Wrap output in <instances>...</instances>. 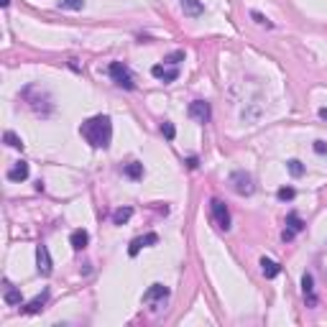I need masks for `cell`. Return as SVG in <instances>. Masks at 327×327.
Instances as JSON below:
<instances>
[{"label":"cell","instance_id":"cell-1","mask_svg":"<svg viewBox=\"0 0 327 327\" xmlns=\"http://www.w3.org/2000/svg\"><path fill=\"white\" fill-rule=\"evenodd\" d=\"M79 136L85 138L92 148H107L113 141V120L110 115H92L87 120H82Z\"/></svg>","mask_w":327,"mask_h":327},{"label":"cell","instance_id":"cell-2","mask_svg":"<svg viewBox=\"0 0 327 327\" xmlns=\"http://www.w3.org/2000/svg\"><path fill=\"white\" fill-rule=\"evenodd\" d=\"M21 97L28 102V107L36 113V115H41V118H49L51 113H54V102H51V95L46 92V90H41L38 85H31V87H26L23 92H21Z\"/></svg>","mask_w":327,"mask_h":327},{"label":"cell","instance_id":"cell-3","mask_svg":"<svg viewBox=\"0 0 327 327\" xmlns=\"http://www.w3.org/2000/svg\"><path fill=\"white\" fill-rule=\"evenodd\" d=\"M169 297H172V289L169 286H164V284H151L148 289H146V294H143V304L148 307V312H161L164 307H167V302H169Z\"/></svg>","mask_w":327,"mask_h":327},{"label":"cell","instance_id":"cell-4","mask_svg":"<svg viewBox=\"0 0 327 327\" xmlns=\"http://www.w3.org/2000/svg\"><path fill=\"white\" fill-rule=\"evenodd\" d=\"M110 79L115 82V85L120 87V90H136V79H133V72H131V67L126 64V62H113L110 64Z\"/></svg>","mask_w":327,"mask_h":327},{"label":"cell","instance_id":"cell-5","mask_svg":"<svg viewBox=\"0 0 327 327\" xmlns=\"http://www.w3.org/2000/svg\"><path fill=\"white\" fill-rule=\"evenodd\" d=\"M210 215H212V223H215V228H217V230L228 233V230L233 228L230 210H228V204H225L223 199H217V197H212V199H210Z\"/></svg>","mask_w":327,"mask_h":327},{"label":"cell","instance_id":"cell-6","mask_svg":"<svg viewBox=\"0 0 327 327\" xmlns=\"http://www.w3.org/2000/svg\"><path fill=\"white\" fill-rule=\"evenodd\" d=\"M230 187H233V192L240 194V197H251V194L256 192L253 177H251L248 172H243V169H238V172L230 174Z\"/></svg>","mask_w":327,"mask_h":327},{"label":"cell","instance_id":"cell-7","mask_svg":"<svg viewBox=\"0 0 327 327\" xmlns=\"http://www.w3.org/2000/svg\"><path fill=\"white\" fill-rule=\"evenodd\" d=\"M187 115L194 120V123H210L212 120V107H210V102L207 100H192L189 102V107H187Z\"/></svg>","mask_w":327,"mask_h":327},{"label":"cell","instance_id":"cell-8","mask_svg":"<svg viewBox=\"0 0 327 327\" xmlns=\"http://www.w3.org/2000/svg\"><path fill=\"white\" fill-rule=\"evenodd\" d=\"M36 268H38V274H41V276H51V271H54L51 253H49V248H46L44 243L36 245Z\"/></svg>","mask_w":327,"mask_h":327},{"label":"cell","instance_id":"cell-9","mask_svg":"<svg viewBox=\"0 0 327 327\" xmlns=\"http://www.w3.org/2000/svg\"><path fill=\"white\" fill-rule=\"evenodd\" d=\"M151 74L156 77V79H161L164 85H169V82H177V77H179V67H174V64H153L151 67Z\"/></svg>","mask_w":327,"mask_h":327},{"label":"cell","instance_id":"cell-10","mask_svg":"<svg viewBox=\"0 0 327 327\" xmlns=\"http://www.w3.org/2000/svg\"><path fill=\"white\" fill-rule=\"evenodd\" d=\"M156 243H158V235H156V233H146V235H141V238H133L131 245H128V256L136 258V256L141 253V248H146V245H156Z\"/></svg>","mask_w":327,"mask_h":327},{"label":"cell","instance_id":"cell-11","mask_svg":"<svg viewBox=\"0 0 327 327\" xmlns=\"http://www.w3.org/2000/svg\"><path fill=\"white\" fill-rule=\"evenodd\" d=\"M179 8L187 18H199L204 13V3L202 0H179Z\"/></svg>","mask_w":327,"mask_h":327},{"label":"cell","instance_id":"cell-12","mask_svg":"<svg viewBox=\"0 0 327 327\" xmlns=\"http://www.w3.org/2000/svg\"><path fill=\"white\" fill-rule=\"evenodd\" d=\"M28 174H31V169H28V164L26 161H16L13 167L8 169V182H26L28 179Z\"/></svg>","mask_w":327,"mask_h":327},{"label":"cell","instance_id":"cell-13","mask_svg":"<svg viewBox=\"0 0 327 327\" xmlns=\"http://www.w3.org/2000/svg\"><path fill=\"white\" fill-rule=\"evenodd\" d=\"M69 243H72V248H74V251H85V248H87V243H90V233H87L85 228H77V230H72Z\"/></svg>","mask_w":327,"mask_h":327},{"label":"cell","instance_id":"cell-14","mask_svg":"<svg viewBox=\"0 0 327 327\" xmlns=\"http://www.w3.org/2000/svg\"><path fill=\"white\" fill-rule=\"evenodd\" d=\"M302 292H304V299L309 307H317V294H314V276L312 274H304L302 276Z\"/></svg>","mask_w":327,"mask_h":327},{"label":"cell","instance_id":"cell-15","mask_svg":"<svg viewBox=\"0 0 327 327\" xmlns=\"http://www.w3.org/2000/svg\"><path fill=\"white\" fill-rule=\"evenodd\" d=\"M46 302H49V289H44L36 299H31V302L23 307V312H26V314H36V312H41V309L46 307Z\"/></svg>","mask_w":327,"mask_h":327},{"label":"cell","instance_id":"cell-16","mask_svg":"<svg viewBox=\"0 0 327 327\" xmlns=\"http://www.w3.org/2000/svg\"><path fill=\"white\" fill-rule=\"evenodd\" d=\"M123 177H128L131 182L143 179V164H141V161H131V164H126V167H123Z\"/></svg>","mask_w":327,"mask_h":327},{"label":"cell","instance_id":"cell-17","mask_svg":"<svg viewBox=\"0 0 327 327\" xmlns=\"http://www.w3.org/2000/svg\"><path fill=\"white\" fill-rule=\"evenodd\" d=\"M3 299H6V304H8V307H18V304L23 302V294H21V289H16V286H11V284L6 281Z\"/></svg>","mask_w":327,"mask_h":327},{"label":"cell","instance_id":"cell-18","mask_svg":"<svg viewBox=\"0 0 327 327\" xmlns=\"http://www.w3.org/2000/svg\"><path fill=\"white\" fill-rule=\"evenodd\" d=\"M261 271H263V276L266 279H276L279 274H281V266L276 263V261H271V258H261Z\"/></svg>","mask_w":327,"mask_h":327},{"label":"cell","instance_id":"cell-19","mask_svg":"<svg viewBox=\"0 0 327 327\" xmlns=\"http://www.w3.org/2000/svg\"><path fill=\"white\" fill-rule=\"evenodd\" d=\"M133 217V207H118L113 212V225H126Z\"/></svg>","mask_w":327,"mask_h":327},{"label":"cell","instance_id":"cell-20","mask_svg":"<svg viewBox=\"0 0 327 327\" xmlns=\"http://www.w3.org/2000/svg\"><path fill=\"white\" fill-rule=\"evenodd\" d=\"M286 228L294 230V233H302V230H304V223H302V217H299L297 212H289V215H286Z\"/></svg>","mask_w":327,"mask_h":327},{"label":"cell","instance_id":"cell-21","mask_svg":"<svg viewBox=\"0 0 327 327\" xmlns=\"http://www.w3.org/2000/svg\"><path fill=\"white\" fill-rule=\"evenodd\" d=\"M3 141H6L11 148H18V151H23V141H21V138H18L13 131H6V133H3Z\"/></svg>","mask_w":327,"mask_h":327},{"label":"cell","instance_id":"cell-22","mask_svg":"<svg viewBox=\"0 0 327 327\" xmlns=\"http://www.w3.org/2000/svg\"><path fill=\"white\" fill-rule=\"evenodd\" d=\"M62 11H82L85 8V0H59Z\"/></svg>","mask_w":327,"mask_h":327},{"label":"cell","instance_id":"cell-23","mask_svg":"<svg viewBox=\"0 0 327 327\" xmlns=\"http://www.w3.org/2000/svg\"><path fill=\"white\" fill-rule=\"evenodd\" d=\"M294 197H297L294 187H281V189L276 192V199H279V202H292Z\"/></svg>","mask_w":327,"mask_h":327},{"label":"cell","instance_id":"cell-24","mask_svg":"<svg viewBox=\"0 0 327 327\" xmlns=\"http://www.w3.org/2000/svg\"><path fill=\"white\" fill-rule=\"evenodd\" d=\"M286 169H289L292 177H302V174H304V164L297 161V158H292V161H286Z\"/></svg>","mask_w":327,"mask_h":327},{"label":"cell","instance_id":"cell-25","mask_svg":"<svg viewBox=\"0 0 327 327\" xmlns=\"http://www.w3.org/2000/svg\"><path fill=\"white\" fill-rule=\"evenodd\" d=\"M161 136L167 138V141H174V138H177V128L172 126L169 120H164V123H161Z\"/></svg>","mask_w":327,"mask_h":327},{"label":"cell","instance_id":"cell-26","mask_svg":"<svg viewBox=\"0 0 327 327\" xmlns=\"http://www.w3.org/2000/svg\"><path fill=\"white\" fill-rule=\"evenodd\" d=\"M164 62L167 64H174V67H179V62H184V51L179 49V51H172L169 57H164Z\"/></svg>","mask_w":327,"mask_h":327},{"label":"cell","instance_id":"cell-27","mask_svg":"<svg viewBox=\"0 0 327 327\" xmlns=\"http://www.w3.org/2000/svg\"><path fill=\"white\" fill-rule=\"evenodd\" d=\"M251 18H253V21H256L258 26H266V28H274V23H271V21H268V18L263 16V13H258V11H251Z\"/></svg>","mask_w":327,"mask_h":327},{"label":"cell","instance_id":"cell-28","mask_svg":"<svg viewBox=\"0 0 327 327\" xmlns=\"http://www.w3.org/2000/svg\"><path fill=\"white\" fill-rule=\"evenodd\" d=\"M312 148H314V153H319V156H324V153H327V143H324V141H314V146H312Z\"/></svg>","mask_w":327,"mask_h":327},{"label":"cell","instance_id":"cell-29","mask_svg":"<svg viewBox=\"0 0 327 327\" xmlns=\"http://www.w3.org/2000/svg\"><path fill=\"white\" fill-rule=\"evenodd\" d=\"M294 235H297L294 230H289V228H286V230L281 233V240H284V243H289V240H294Z\"/></svg>","mask_w":327,"mask_h":327},{"label":"cell","instance_id":"cell-30","mask_svg":"<svg viewBox=\"0 0 327 327\" xmlns=\"http://www.w3.org/2000/svg\"><path fill=\"white\" fill-rule=\"evenodd\" d=\"M187 167H189V169H197V167H199V161H197V156H189V158H187Z\"/></svg>","mask_w":327,"mask_h":327},{"label":"cell","instance_id":"cell-31","mask_svg":"<svg viewBox=\"0 0 327 327\" xmlns=\"http://www.w3.org/2000/svg\"><path fill=\"white\" fill-rule=\"evenodd\" d=\"M319 118H322V120H327V107H319Z\"/></svg>","mask_w":327,"mask_h":327},{"label":"cell","instance_id":"cell-32","mask_svg":"<svg viewBox=\"0 0 327 327\" xmlns=\"http://www.w3.org/2000/svg\"><path fill=\"white\" fill-rule=\"evenodd\" d=\"M0 6H3V8H8V6H11V0H0Z\"/></svg>","mask_w":327,"mask_h":327}]
</instances>
